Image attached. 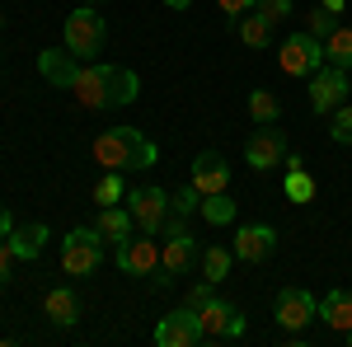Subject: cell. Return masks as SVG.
I'll return each mask as SVG.
<instances>
[{
  "mask_svg": "<svg viewBox=\"0 0 352 347\" xmlns=\"http://www.w3.org/2000/svg\"><path fill=\"white\" fill-rule=\"evenodd\" d=\"M333 28H338V14H333V10H324V5H315V10L305 14V33H315L320 43H324Z\"/></svg>",
  "mask_w": 352,
  "mask_h": 347,
  "instance_id": "obj_28",
  "label": "cell"
},
{
  "mask_svg": "<svg viewBox=\"0 0 352 347\" xmlns=\"http://www.w3.org/2000/svg\"><path fill=\"white\" fill-rule=\"evenodd\" d=\"M320 320H324L333 333H348L352 328V291L348 287H333V291L320 295Z\"/></svg>",
  "mask_w": 352,
  "mask_h": 347,
  "instance_id": "obj_20",
  "label": "cell"
},
{
  "mask_svg": "<svg viewBox=\"0 0 352 347\" xmlns=\"http://www.w3.org/2000/svg\"><path fill=\"white\" fill-rule=\"evenodd\" d=\"M343 338H348V343H352V328H348V333H343Z\"/></svg>",
  "mask_w": 352,
  "mask_h": 347,
  "instance_id": "obj_39",
  "label": "cell"
},
{
  "mask_svg": "<svg viewBox=\"0 0 352 347\" xmlns=\"http://www.w3.org/2000/svg\"><path fill=\"white\" fill-rule=\"evenodd\" d=\"M329 117H333V127H329V136H333L338 146H352V104H338L333 113H329Z\"/></svg>",
  "mask_w": 352,
  "mask_h": 347,
  "instance_id": "obj_29",
  "label": "cell"
},
{
  "mask_svg": "<svg viewBox=\"0 0 352 347\" xmlns=\"http://www.w3.org/2000/svg\"><path fill=\"white\" fill-rule=\"evenodd\" d=\"M287 179H282V192H287V202H310L315 197V179L305 174V160L300 155H287Z\"/></svg>",
  "mask_w": 352,
  "mask_h": 347,
  "instance_id": "obj_21",
  "label": "cell"
},
{
  "mask_svg": "<svg viewBox=\"0 0 352 347\" xmlns=\"http://www.w3.org/2000/svg\"><path fill=\"white\" fill-rule=\"evenodd\" d=\"M10 230H14V216H10V207H0V240H5Z\"/></svg>",
  "mask_w": 352,
  "mask_h": 347,
  "instance_id": "obj_35",
  "label": "cell"
},
{
  "mask_svg": "<svg viewBox=\"0 0 352 347\" xmlns=\"http://www.w3.org/2000/svg\"><path fill=\"white\" fill-rule=\"evenodd\" d=\"M94 230H99V240H104V244H113V249H118L122 240H132V235H136V221H132V212H127V207H99Z\"/></svg>",
  "mask_w": 352,
  "mask_h": 347,
  "instance_id": "obj_18",
  "label": "cell"
},
{
  "mask_svg": "<svg viewBox=\"0 0 352 347\" xmlns=\"http://www.w3.org/2000/svg\"><path fill=\"white\" fill-rule=\"evenodd\" d=\"M254 10H258L268 24H277V19H287V14H292V0H254Z\"/></svg>",
  "mask_w": 352,
  "mask_h": 347,
  "instance_id": "obj_31",
  "label": "cell"
},
{
  "mask_svg": "<svg viewBox=\"0 0 352 347\" xmlns=\"http://www.w3.org/2000/svg\"><path fill=\"white\" fill-rule=\"evenodd\" d=\"M118 267H122L127 277H151V272H160V240L136 230L132 240L118 244Z\"/></svg>",
  "mask_w": 352,
  "mask_h": 347,
  "instance_id": "obj_13",
  "label": "cell"
},
{
  "mask_svg": "<svg viewBox=\"0 0 352 347\" xmlns=\"http://www.w3.org/2000/svg\"><path fill=\"white\" fill-rule=\"evenodd\" d=\"M38 71H43V80L71 89V85H76V76H80V61L66 52V47H47V52H38Z\"/></svg>",
  "mask_w": 352,
  "mask_h": 347,
  "instance_id": "obj_17",
  "label": "cell"
},
{
  "mask_svg": "<svg viewBox=\"0 0 352 347\" xmlns=\"http://www.w3.org/2000/svg\"><path fill=\"white\" fill-rule=\"evenodd\" d=\"M104 38H109V24L99 14V5H76L66 14V28H61V47L76 56V61H94L104 52Z\"/></svg>",
  "mask_w": 352,
  "mask_h": 347,
  "instance_id": "obj_3",
  "label": "cell"
},
{
  "mask_svg": "<svg viewBox=\"0 0 352 347\" xmlns=\"http://www.w3.org/2000/svg\"><path fill=\"white\" fill-rule=\"evenodd\" d=\"M71 94L80 99L85 108H94V113H109V108H127L141 94V80H136V71L127 66H109V61H85L76 85H71Z\"/></svg>",
  "mask_w": 352,
  "mask_h": 347,
  "instance_id": "obj_1",
  "label": "cell"
},
{
  "mask_svg": "<svg viewBox=\"0 0 352 347\" xmlns=\"http://www.w3.org/2000/svg\"><path fill=\"white\" fill-rule=\"evenodd\" d=\"M212 295H217V287H212V282L202 277V282H197V287H192V291H188V305H192V310H197V305H207Z\"/></svg>",
  "mask_w": 352,
  "mask_h": 347,
  "instance_id": "obj_32",
  "label": "cell"
},
{
  "mask_svg": "<svg viewBox=\"0 0 352 347\" xmlns=\"http://www.w3.org/2000/svg\"><path fill=\"white\" fill-rule=\"evenodd\" d=\"M169 207H174V212L179 216H192L197 212V207H202V192H197V188H179V192H169Z\"/></svg>",
  "mask_w": 352,
  "mask_h": 347,
  "instance_id": "obj_30",
  "label": "cell"
},
{
  "mask_svg": "<svg viewBox=\"0 0 352 347\" xmlns=\"http://www.w3.org/2000/svg\"><path fill=\"white\" fill-rule=\"evenodd\" d=\"M230 28L240 33V43H244V47H268V43H272V24L263 19V14H258V10L240 14V19H235Z\"/></svg>",
  "mask_w": 352,
  "mask_h": 347,
  "instance_id": "obj_23",
  "label": "cell"
},
{
  "mask_svg": "<svg viewBox=\"0 0 352 347\" xmlns=\"http://www.w3.org/2000/svg\"><path fill=\"white\" fill-rule=\"evenodd\" d=\"M324 61H333V66L352 71V28H348V24H338V28L324 38Z\"/></svg>",
  "mask_w": 352,
  "mask_h": 347,
  "instance_id": "obj_24",
  "label": "cell"
},
{
  "mask_svg": "<svg viewBox=\"0 0 352 347\" xmlns=\"http://www.w3.org/2000/svg\"><path fill=\"white\" fill-rule=\"evenodd\" d=\"M320 5H324V10H333V14H338V10H343V5H348V0H320Z\"/></svg>",
  "mask_w": 352,
  "mask_h": 347,
  "instance_id": "obj_36",
  "label": "cell"
},
{
  "mask_svg": "<svg viewBox=\"0 0 352 347\" xmlns=\"http://www.w3.org/2000/svg\"><path fill=\"white\" fill-rule=\"evenodd\" d=\"M122 197H127V188H122V174L104 169V179L94 183V202H99V207H118Z\"/></svg>",
  "mask_w": 352,
  "mask_h": 347,
  "instance_id": "obj_27",
  "label": "cell"
},
{
  "mask_svg": "<svg viewBox=\"0 0 352 347\" xmlns=\"http://www.w3.org/2000/svg\"><path fill=\"white\" fill-rule=\"evenodd\" d=\"M272 315H277V324H282L287 333H300L305 324L320 315V300L305 291V287H282L277 300H272Z\"/></svg>",
  "mask_w": 352,
  "mask_h": 347,
  "instance_id": "obj_11",
  "label": "cell"
},
{
  "mask_svg": "<svg viewBox=\"0 0 352 347\" xmlns=\"http://www.w3.org/2000/svg\"><path fill=\"white\" fill-rule=\"evenodd\" d=\"M197 320H202V333L212 338V343H230V338H244V315L230 305V300H221V295H212L207 305H197Z\"/></svg>",
  "mask_w": 352,
  "mask_h": 347,
  "instance_id": "obj_9",
  "label": "cell"
},
{
  "mask_svg": "<svg viewBox=\"0 0 352 347\" xmlns=\"http://www.w3.org/2000/svg\"><path fill=\"white\" fill-rule=\"evenodd\" d=\"M202 197H212V192H226L230 188V164L221 160L217 150H202L197 160H192V179H188Z\"/></svg>",
  "mask_w": 352,
  "mask_h": 347,
  "instance_id": "obj_15",
  "label": "cell"
},
{
  "mask_svg": "<svg viewBox=\"0 0 352 347\" xmlns=\"http://www.w3.org/2000/svg\"><path fill=\"white\" fill-rule=\"evenodd\" d=\"M197 212H202L207 225H230V221H235V202H230L226 192H212V197H202V207H197Z\"/></svg>",
  "mask_w": 352,
  "mask_h": 347,
  "instance_id": "obj_26",
  "label": "cell"
},
{
  "mask_svg": "<svg viewBox=\"0 0 352 347\" xmlns=\"http://www.w3.org/2000/svg\"><path fill=\"white\" fill-rule=\"evenodd\" d=\"M43 310H47V320H52L56 328H76V324H80V315H85L76 287H52V291L43 295Z\"/></svg>",
  "mask_w": 352,
  "mask_h": 347,
  "instance_id": "obj_16",
  "label": "cell"
},
{
  "mask_svg": "<svg viewBox=\"0 0 352 347\" xmlns=\"http://www.w3.org/2000/svg\"><path fill=\"white\" fill-rule=\"evenodd\" d=\"M164 5H169V10H188L192 0H164Z\"/></svg>",
  "mask_w": 352,
  "mask_h": 347,
  "instance_id": "obj_37",
  "label": "cell"
},
{
  "mask_svg": "<svg viewBox=\"0 0 352 347\" xmlns=\"http://www.w3.org/2000/svg\"><path fill=\"white\" fill-rule=\"evenodd\" d=\"M5 244L14 249V258L19 263H33L43 249H47V225L43 221H28V225H14L10 235H5Z\"/></svg>",
  "mask_w": 352,
  "mask_h": 347,
  "instance_id": "obj_19",
  "label": "cell"
},
{
  "mask_svg": "<svg viewBox=\"0 0 352 347\" xmlns=\"http://www.w3.org/2000/svg\"><path fill=\"white\" fill-rule=\"evenodd\" d=\"M277 66L296 80H310L320 66H324V43L315 33H292L282 47H277Z\"/></svg>",
  "mask_w": 352,
  "mask_h": 347,
  "instance_id": "obj_6",
  "label": "cell"
},
{
  "mask_svg": "<svg viewBox=\"0 0 352 347\" xmlns=\"http://www.w3.org/2000/svg\"><path fill=\"white\" fill-rule=\"evenodd\" d=\"M217 5H221V14H230V24H235L240 14H249V10H254V0H217Z\"/></svg>",
  "mask_w": 352,
  "mask_h": 347,
  "instance_id": "obj_33",
  "label": "cell"
},
{
  "mask_svg": "<svg viewBox=\"0 0 352 347\" xmlns=\"http://www.w3.org/2000/svg\"><path fill=\"white\" fill-rule=\"evenodd\" d=\"M104 263V240L94 225H76L66 240H61V272L66 277H94Z\"/></svg>",
  "mask_w": 352,
  "mask_h": 347,
  "instance_id": "obj_5",
  "label": "cell"
},
{
  "mask_svg": "<svg viewBox=\"0 0 352 347\" xmlns=\"http://www.w3.org/2000/svg\"><path fill=\"white\" fill-rule=\"evenodd\" d=\"M282 160H287V132H282L277 122L258 127V132L244 141V164H249V169L268 174V169H277Z\"/></svg>",
  "mask_w": 352,
  "mask_h": 347,
  "instance_id": "obj_10",
  "label": "cell"
},
{
  "mask_svg": "<svg viewBox=\"0 0 352 347\" xmlns=\"http://www.w3.org/2000/svg\"><path fill=\"white\" fill-rule=\"evenodd\" d=\"M0 28H5V19H0Z\"/></svg>",
  "mask_w": 352,
  "mask_h": 347,
  "instance_id": "obj_40",
  "label": "cell"
},
{
  "mask_svg": "<svg viewBox=\"0 0 352 347\" xmlns=\"http://www.w3.org/2000/svg\"><path fill=\"white\" fill-rule=\"evenodd\" d=\"M230 263H235V249H226V244H212V249H202V258H197L202 277H207L212 287H221V282L230 277Z\"/></svg>",
  "mask_w": 352,
  "mask_h": 347,
  "instance_id": "obj_22",
  "label": "cell"
},
{
  "mask_svg": "<svg viewBox=\"0 0 352 347\" xmlns=\"http://www.w3.org/2000/svg\"><path fill=\"white\" fill-rule=\"evenodd\" d=\"M155 343H160V347H197V343H207L197 310H192V305H184V310H169V315L155 324Z\"/></svg>",
  "mask_w": 352,
  "mask_h": 347,
  "instance_id": "obj_12",
  "label": "cell"
},
{
  "mask_svg": "<svg viewBox=\"0 0 352 347\" xmlns=\"http://www.w3.org/2000/svg\"><path fill=\"white\" fill-rule=\"evenodd\" d=\"M127 212H132L136 230L141 235H164V221H169V192L164 188H132L127 192Z\"/></svg>",
  "mask_w": 352,
  "mask_h": 347,
  "instance_id": "obj_7",
  "label": "cell"
},
{
  "mask_svg": "<svg viewBox=\"0 0 352 347\" xmlns=\"http://www.w3.org/2000/svg\"><path fill=\"white\" fill-rule=\"evenodd\" d=\"M14 263H19V258H14V249H10V244L0 240V287L10 282V272H14Z\"/></svg>",
  "mask_w": 352,
  "mask_h": 347,
  "instance_id": "obj_34",
  "label": "cell"
},
{
  "mask_svg": "<svg viewBox=\"0 0 352 347\" xmlns=\"http://www.w3.org/2000/svg\"><path fill=\"white\" fill-rule=\"evenodd\" d=\"M235 258L240 263H263L272 249H277V230L263 225V221H254V225H240V235H235Z\"/></svg>",
  "mask_w": 352,
  "mask_h": 347,
  "instance_id": "obj_14",
  "label": "cell"
},
{
  "mask_svg": "<svg viewBox=\"0 0 352 347\" xmlns=\"http://www.w3.org/2000/svg\"><path fill=\"white\" fill-rule=\"evenodd\" d=\"M89 160L99 169H113V174H127V169H151L160 160L155 141L141 132V127H109L89 141Z\"/></svg>",
  "mask_w": 352,
  "mask_h": 347,
  "instance_id": "obj_2",
  "label": "cell"
},
{
  "mask_svg": "<svg viewBox=\"0 0 352 347\" xmlns=\"http://www.w3.org/2000/svg\"><path fill=\"white\" fill-rule=\"evenodd\" d=\"M197 240H192V230L184 225V216L169 212V221H164V249H160V267L164 277H155V282H169V277H184V272H192L197 267Z\"/></svg>",
  "mask_w": 352,
  "mask_h": 347,
  "instance_id": "obj_4",
  "label": "cell"
},
{
  "mask_svg": "<svg viewBox=\"0 0 352 347\" xmlns=\"http://www.w3.org/2000/svg\"><path fill=\"white\" fill-rule=\"evenodd\" d=\"M80 5H104V0H80Z\"/></svg>",
  "mask_w": 352,
  "mask_h": 347,
  "instance_id": "obj_38",
  "label": "cell"
},
{
  "mask_svg": "<svg viewBox=\"0 0 352 347\" xmlns=\"http://www.w3.org/2000/svg\"><path fill=\"white\" fill-rule=\"evenodd\" d=\"M249 117L258 122V127H268L282 117V104H277V94L272 89H249Z\"/></svg>",
  "mask_w": 352,
  "mask_h": 347,
  "instance_id": "obj_25",
  "label": "cell"
},
{
  "mask_svg": "<svg viewBox=\"0 0 352 347\" xmlns=\"http://www.w3.org/2000/svg\"><path fill=\"white\" fill-rule=\"evenodd\" d=\"M348 94H352V80H348V71L343 66H320L315 76H310V108L320 113V117H329L338 104H348Z\"/></svg>",
  "mask_w": 352,
  "mask_h": 347,
  "instance_id": "obj_8",
  "label": "cell"
}]
</instances>
